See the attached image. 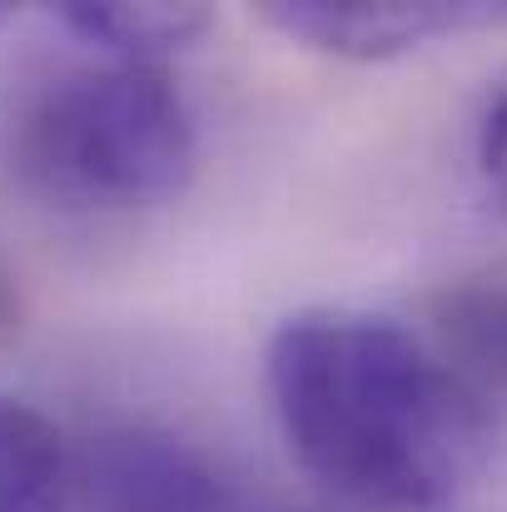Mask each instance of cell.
Returning a JSON list of instances; mask_svg holds the SVG:
<instances>
[{
	"instance_id": "8992f818",
	"label": "cell",
	"mask_w": 507,
	"mask_h": 512,
	"mask_svg": "<svg viewBox=\"0 0 507 512\" xmlns=\"http://www.w3.org/2000/svg\"><path fill=\"white\" fill-rule=\"evenodd\" d=\"M70 488V458L60 428L0 393V512H60Z\"/></svg>"
},
{
	"instance_id": "7a4b0ae2",
	"label": "cell",
	"mask_w": 507,
	"mask_h": 512,
	"mask_svg": "<svg viewBox=\"0 0 507 512\" xmlns=\"http://www.w3.org/2000/svg\"><path fill=\"white\" fill-rule=\"evenodd\" d=\"M20 194L65 214H125L174 199L199 160V125L165 65L55 60L25 70L0 115Z\"/></svg>"
},
{
	"instance_id": "6da1fadb",
	"label": "cell",
	"mask_w": 507,
	"mask_h": 512,
	"mask_svg": "<svg viewBox=\"0 0 507 512\" xmlns=\"http://www.w3.org/2000/svg\"><path fill=\"white\" fill-rule=\"evenodd\" d=\"M264 388L299 468L358 508H443L488 453L478 388L388 314H289L264 348Z\"/></svg>"
},
{
	"instance_id": "5b68a950",
	"label": "cell",
	"mask_w": 507,
	"mask_h": 512,
	"mask_svg": "<svg viewBox=\"0 0 507 512\" xmlns=\"http://www.w3.org/2000/svg\"><path fill=\"white\" fill-rule=\"evenodd\" d=\"M50 15L90 55L140 60V65H165L169 55L189 50L214 25V15L204 5H90V0H70V5H55Z\"/></svg>"
},
{
	"instance_id": "3957f363",
	"label": "cell",
	"mask_w": 507,
	"mask_h": 512,
	"mask_svg": "<svg viewBox=\"0 0 507 512\" xmlns=\"http://www.w3.org/2000/svg\"><path fill=\"white\" fill-rule=\"evenodd\" d=\"M259 20L284 40L324 50L338 60H398L428 40L498 25L507 5L488 0H274Z\"/></svg>"
},
{
	"instance_id": "ba28073f",
	"label": "cell",
	"mask_w": 507,
	"mask_h": 512,
	"mask_svg": "<svg viewBox=\"0 0 507 512\" xmlns=\"http://www.w3.org/2000/svg\"><path fill=\"white\" fill-rule=\"evenodd\" d=\"M5 20H10V10H5V5H0V25H5Z\"/></svg>"
},
{
	"instance_id": "277c9868",
	"label": "cell",
	"mask_w": 507,
	"mask_h": 512,
	"mask_svg": "<svg viewBox=\"0 0 507 512\" xmlns=\"http://www.w3.org/2000/svg\"><path fill=\"white\" fill-rule=\"evenodd\" d=\"M85 493L95 512H224L219 478L155 433L105 438L85 463Z\"/></svg>"
},
{
	"instance_id": "52a82bcc",
	"label": "cell",
	"mask_w": 507,
	"mask_h": 512,
	"mask_svg": "<svg viewBox=\"0 0 507 512\" xmlns=\"http://www.w3.org/2000/svg\"><path fill=\"white\" fill-rule=\"evenodd\" d=\"M473 160L488 204L507 219V85L488 95L483 115H478V140H473Z\"/></svg>"
}]
</instances>
